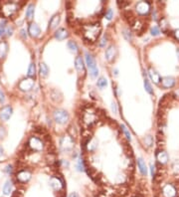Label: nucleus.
Here are the masks:
<instances>
[{
	"instance_id": "nucleus-21",
	"label": "nucleus",
	"mask_w": 179,
	"mask_h": 197,
	"mask_svg": "<svg viewBox=\"0 0 179 197\" xmlns=\"http://www.w3.org/2000/svg\"><path fill=\"white\" fill-rule=\"evenodd\" d=\"M137 165H138V168H139V171L140 173L143 175V176H146L147 174V167H146V164L145 162L142 158H138L137 159Z\"/></svg>"
},
{
	"instance_id": "nucleus-29",
	"label": "nucleus",
	"mask_w": 179,
	"mask_h": 197,
	"mask_svg": "<svg viewBox=\"0 0 179 197\" xmlns=\"http://www.w3.org/2000/svg\"><path fill=\"white\" fill-rule=\"evenodd\" d=\"M107 81L104 77H101L100 79L98 80L97 86L98 88H100V89H104V87H107Z\"/></svg>"
},
{
	"instance_id": "nucleus-19",
	"label": "nucleus",
	"mask_w": 179,
	"mask_h": 197,
	"mask_svg": "<svg viewBox=\"0 0 179 197\" xmlns=\"http://www.w3.org/2000/svg\"><path fill=\"white\" fill-rule=\"evenodd\" d=\"M60 20H61L60 14H55L54 16L50 19V21H49V29H50V30L55 29V28H56L58 25H59Z\"/></svg>"
},
{
	"instance_id": "nucleus-20",
	"label": "nucleus",
	"mask_w": 179,
	"mask_h": 197,
	"mask_svg": "<svg viewBox=\"0 0 179 197\" xmlns=\"http://www.w3.org/2000/svg\"><path fill=\"white\" fill-rule=\"evenodd\" d=\"M8 53V44L6 41L0 42V59H4Z\"/></svg>"
},
{
	"instance_id": "nucleus-26",
	"label": "nucleus",
	"mask_w": 179,
	"mask_h": 197,
	"mask_svg": "<svg viewBox=\"0 0 179 197\" xmlns=\"http://www.w3.org/2000/svg\"><path fill=\"white\" fill-rule=\"evenodd\" d=\"M97 140L95 139H91L89 140V142H88V145H87V148L90 151H95V148H98V145H97Z\"/></svg>"
},
{
	"instance_id": "nucleus-43",
	"label": "nucleus",
	"mask_w": 179,
	"mask_h": 197,
	"mask_svg": "<svg viewBox=\"0 0 179 197\" xmlns=\"http://www.w3.org/2000/svg\"><path fill=\"white\" fill-rule=\"evenodd\" d=\"M118 4H119V7L125 8V6H128V5L129 4V2H125V1H122V2H118Z\"/></svg>"
},
{
	"instance_id": "nucleus-37",
	"label": "nucleus",
	"mask_w": 179,
	"mask_h": 197,
	"mask_svg": "<svg viewBox=\"0 0 179 197\" xmlns=\"http://www.w3.org/2000/svg\"><path fill=\"white\" fill-rule=\"evenodd\" d=\"M113 16V12L112 9H107V10L106 11V13H104V17L107 18V20H110Z\"/></svg>"
},
{
	"instance_id": "nucleus-51",
	"label": "nucleus",
	"mask_w": 179,
	"mask_h": 197,
	"mask_svg": "<svg viewBox=\"0 0 179 197\" xmlns=\"http://www.w3.org/2000/svg\"><path fill=\"white\" fill-rule=\"evenodd\" d=\"M132 197H143V196H142V195H140L139 193H137V194L134 195V196H132Z\"/></svg>"
},
{
	"instance_id": "nucleus-44",
	"label": "nucleus",
	"mask_w": 179,
	"mask_h": 197,
	"mask_svg": "<svg viewBox=\"0 0 179 197\" xmlns=\"http://www.w3.org/2000/svg\"><path fill=\"white\" fill-rule=\"evenodd\" d=\"M112 109H113V112H115V114L118 112V108H116V103H112Z\"/></svg>"
},
{
	"instance_id": "nucleus-16",
	"label": "nucleus",
	"mask_w": 179,
	"mask_h": 197,
	"mask_svg": "<svg viewBox=\"0 0 179 197\" xmlns=\"http://www.w3.org/2000/svg\"><path fill=\"white\" fill-rule=\"evenodd\" d=\"M175 85V79L172 77H164L161 79V86L164 89H170Z\"/></svg>"
},
{
	"instance_id": "nucleus-28",
	"label": "nucleus",
	"mask_w": 179,
	"mask_h": 197,
	"mask_svg": "<svg viewBox=\"0 0 179 197\" xmlns=\"http://www.w3.org/2000/svg\"><path fill=\"white\" fill-rule=\"evenodd\" d=\"M160 27H161V29H162L163 32H164L165 34H167L169 26H168L167 20H166L165 18H162V19L160 20Z\"/></svg>"
},
{
	"instance_id": "nucleus-15",
	"label": "nucleus",
	"mask_w": 179,
	"mask_h": 197,
	"mask_svg": "<svg viewBox=\"0 0 179 197\" xmlns=\"http://www.w3.org/2000/svg\"><path fill=\"white\" fill-rule=\"evenodd\" d=\"M156 159L160 164H166L168 162V154L164 151H158L156 152Z\"/></svg>"
},
{
	"instance_id": "nucleus-42",
	"label": "nucleus",
	"mask_w": 179,
	"mask_h": 197,
	"mask_svg": "<svg viewBox=\"0 0 179 197\" xmlns=\"http://www.w3.org/2000/svg\"><path fill=\"white\" fill-rule=\"evenodd\" d=\"M20 35L23 39H27V34H26V30L25 29H21L20 31Z\"/></svg>"
},
{
	"instance_id": "nucleus-31",
	"label": "nucleus",
	"mask_w": 179,
	"mask_h": 197,
	"mask_svg": "<svg viewBox=\"0 0 179 197\" xmlns=\"http://www.w3.org/2000/svg\"><path fill=\"white\" fill-rule=\"evenodd\" d=\"M6 24H7V21L6 20L0 21V37H2L6 33V28H7Z\"/></svg>"
},
{
	"instance_id": "nucleus-32",
	"label": "nucleus",
	"mask_w": 179,
	"mask_h": 197,
	"mask_svg": "<svg viewBox=\"0 0 179 197\" xmlns=\"http://www.w3.org/2000/svg\"><path fill=\"white\" fill-rule=\"evenodd\" d=\"M143 142H144V145H146L147 148H150V146L153 145V139H152V136H145V137H144V139H143Z\"/></svg>"
},
{
	"instance_id": "nucleus-2",
	"label": "nucleus",
	"mask_w": 179,
	"mask_h": 197,
	"mask_svg": "<svg viewBox=\"0 0 179 197\" xmlns=\"http://www.w3.org/2000/svg\"><path fill=\"white\" fill-rule=\"evenodd\" d=\"M86 63H87L88 68L90 70V76L92 79H95L98 74V69L97 67V63H95V58L91 54H89V53H86Z\"/></svg>"
},
{
	"instance_id": "nucleus-25",
	"label": "nucleus",
	"mask_w": 179,
	"mask_h": 197,
	"mask_svg": "<svg viewBox=\"0 0 179 197\" xmlns=\"http://www.w3.org/2000/svg\"><path fill=\"white\" fill-rule=\"evenodd\" d=\"M27 76H28L29 78H32V79H34L36 76V65H35V63H33V62L29 65Z\"/></svg>"
},
{
	"instance_id": "nucleus-13",
	"label": "nucleus",
	"mask_w": 179,
	"mask_h": 197,
	"mask_svg": "<svg viewBox=\"0 0 179 197\" xmlns=\"http://www.w3.org/2000/svg\"><path fill=\"white\" fill-rule=\"evenodd\" d=\"M116 54H118V51H116V47L113 45H110V46L107 47V49L106 50V53H104L106 59L109 62H113V60H115Z\"/></svg>"
},
{
	"instance_id": "nucleus-41",
	"label": "nucleus",
	"mask_w": 179,
	"mask_h": 197,
	"mask_svg": "<svg viewBox=\"0 0 179 197\" xmlns=\"http://www.w3.org/2000/svg\"><path fill=\"white\" fill-rule=\"evenodd\" d=\"M106 43H107V37H106V36H104L103 38L101 39L100 46H101V47H104V46H106Z\"/></svg>"
},
{
	"instance_id": "nucleus-22",
	"label": "nucleus",
	"mask_w": 179,
	"mask_h": 197,
	"mask_svg": "<svg viewBox=\"0 0 179 197\" xmlns=\"http://www.w3.org/2000/svg\"><path fill=\"white\" fill-rule=\"evenodd\" d=\"M12 187H13L12 181L7 180L4 185H3V193H4L5 195H10L12 193Z\"/></svg>"
},
{
	"instance_id": "nucleus-24",
	"label": "nucleus",
	"mask_w": 179,
	"mask_h": 197,
	"mask_svg": "<svg viewBox=\"0 0 179 197\" xmlns=\"http://www.w3.org/2000/svg\"><path fill=\"white\" fill-rule=\"evenodd\" d=\"M39 72L42 77H47L49 74V68L45 63H41L39 66Z\"/></svg>"
},
{
	"instance_id": "nucleus-36",
	"label": "nucleus",
	"mask_w": 179,
	"mask_h": 197,
	"mask_svg": "<svg viewBox=\"0 0 179 197\" xmlns=\"http://www.w3.org/2000/svg\"><path fill=\"white\" fill-rule=\"evenodd\" d=\"M123 36H125V38L128 40V41H131L132 36L129 30H123Z\"/></svg>"
},
{
	"instance_id": "nucleus-34",
	"label": "nucleus",
	"mask_w": 179,
	"mask_h": 197,
	"mask_svg": "<svg viewBox=\"0 0 179 197\" xmlns=\"http://www.w3.org/2000/svg\"><path fill=\"white\" fill-rule=\"evenodd\" d=\"M77 168H78L79 171H84L86 168V165L84 163V160L82 158H80L78 160V163H77Z\"/></svg>"
},
{
	"instance_id": "nucleus-8",
	"label": "nucleus",
	"mask_w": 179,
	"mask_h": 197,
	"mask_svg": "<svg viewBox=\"0 0 179 197\" xmlns=\"http://www.w3.org/2000/svg\"><path fill=\"white\" fill-rule=\"evenodd\" d=\"M60 145H61V148L66 151H72L74 148V139H72V136H65L61 139Z\"/></svg>"
},
{
	"instance_id": "nucleus-18",
	"label": "nucleus",
	"mask_w": 179,
	"mask_h": 197,
	"mask_svg": "<svg viewBox=\"0 0 179 197\" xmlns=\"http://www.w3.org/2000/svg\"><path fill=\"white\" fill-rule=\"evenodd\" d=\"M148 75L150 77V79L153 81L154 84H159V82L161 81V77H160V75L152 68L148 69Z\"/></svg>"
},
{
	"instance_id": "nucleus-5",
	"label": "nucleus",
	"mask_w": 179,
	"mask_h": 197,
	"mask_svg": "<svg viewBox=\"0 0 179 197\" xmlns=\"http://www.w3.org/2000/svg\"><path fill=\"white\" fill-rule=\"evenodd\" d=\"M28 146L31 151H42L44 148V143L42 139H40L37 136H31L28 140Z\"/></svg>"
},
{
	"instance_id": "nucleus-39",
	"label": "nucleus",
	"mask_w": 179,
	"mask_h": 197,
	"mask_svg": "<svg viewBox=\"0 0 179 197\" xmlns=\"http://www.w3.org/2000/svg\"><path fill=\"white\" fill-rule=\"evenodd\" d=\"M13 31H14L13 27L8 26L7 28H6V33H7V36H11L12 34H13Z\"/></svg>"
},
{
	"instance_id": "nucleus-27",
	"label": "nucleus",
	"mask_w": 179,
	"mask_h": 197,
	"mask_svg": "<svg viewBox=\"0 0 179 197\" xmlns=\"http://www.w3.org/2000/svg\"><path fill=\"white\" fill-rule=\"evenodd\" d=\"M67 46H68V48H69V50L72 53H77V52L79 51L78 45H77V43L74 42V41H69V42H68V44H67Z\"/></svg>"
},
{
	"instance_id": "nucleus-52",
	"label": "nucleus",
	"mask_w": 179,
	"mask_h": 197,
	"mask_svg": "<svg viewBox=\"0 0 179 197\" xmlns=\"http://www.w3.org/2000/svg\"><path fill=\"white\" fill-rule=\"evenodd\" d=\"M176 54H177V58H178V60H179V49H177V51H176Z\"/></svg>"
},
{
	"instance_id": "nucleus-17",
	"label": "nucleus",
	"mask_w": 179,
	"mask_h": 197,
	"mask_svg": "<svg viewBox=\"0 0 179 197\" xmlns=\"http://www.w3.org/2000/svg\"><path fill=\"white\" fill-rule=\"evenodd\" d=\"M69 36V33L66 29L64 28H59L56 32H55V38H56L58 41H62V40H65L66 38H68Z\"/></svg>"
},
{
	"instance_id": "nucleus-33",
	"label": "nucleus",
	"mask_w": 179,
	"mask_h": 197,
	"mask_svg": "<svg viewBox=\"0 0 179 197\" xmlns=\"http://www.w3.org/2000/svg\"><path fill=\"white\" fill-rule=\"evenodd\" d=\"M120 129H122V130L123 131V133H125V137H126V139L131 142V133H129V130H128V129H126V127L125 126V124H122V126H120Z\"/></svg>"
},
{
	"instance_id": "nucleus-35",
	"label": "nucleus",
	"mask_w": 179,
	"mask_h": 197,
	"mask_svg": "<svg viewBox=\"0 0 179 197\" xmlns=\"http://www.w3.org/2000/svg\"><path fill=\"white\" fill-rule=\"evenodd\" d=\"M150 33H151V35H152V36H158L159 34H160V30H159V28L157 27V26H153L150 29Z\"/></svg>"
},
{
	"instance_id": "nucleus-50",
	"label": "nucleus",
	"mask_w": 179,
	"mask_h": 197,
	"mask_svg": "<svg viewBox=\"0 0 179 197\" xmlns=\"http://www.w3.org/2000/svg\"><path fill=\"white\" fill-rule=\"evenodd\" d=\"M3 154H4V152H3V148H1V146H0V156L3 155Z\"/></svg>"
},
{
	"instance_id": "nucleus-6",
	"label": "nucleus",
	"mask_w": 179,
	"mask_h": 197,
	"mask_svg": "<svg viewBox=\"0 0 179 197\" xmlns=\"http://www.w3.org/2000/svg\"><path fill=\"white\" fill-rule=\"evenodd\" d=\"M53 117H54L55 121L60 124H66L67 121H69V115H68V112L65 111V109H56L53 114Z\"/></svg>"
},
{
	"instance_id": "nucleus-10",
	"label": "nucleus",
	"mask_w": 179,
	"mask_h": 197,
	"mask_svg": "<svg viewBox=\"0 0 179 197\" xmlns=\"http://www.w3.org/2000/svg\"><path fill=\"white\" fill-rule=\"evenodd\" d=\"M12 112H13V109H12L11 106H9V105L4 106V107H2L0 109V118L4 121H8L9 118H11Z\"/></svg>"
},
{
	"instance_id": "nucleus-48",
	"label": "nucleus",
	"mask_w": 179,
	"mask_h": 197,
	"mask_svg": "<svg viewBox=\"0 0 179 197\" xmlns=\"http://www.w3.org/2000/svg\"><path fill=\"white\" fill-rule=\"evenodd\" d=\"M69 197H80V196L78 195V193L73 192V193H71V194L69 195Z\"/></svg>"
},
{
	"instance_id": "nucleus-40",
	"label": "nucleus",
	"mask_w": 179,
	"mask_h": 197,
	"mask_svg": "<svg viewBox=\"0 0 179 197\" xmlns=\"http://www.w3.org/2000/svg\"><path fill=\"white\" fill-rule=\"evenodd\" d=\"M173 170L179 174V161H175L173 164Z\"/></svg>"
},
{
	"instance_id": "nucleus-23",
	"label": "nucleus",
	"mask_w": 179,
	"mask_h": 197,
	"mask_svg": "<svg viewBox=\"0 0 179 197\" xmlns=\"http://www.w3.org/2000/svg\"><path fill=\"white\" fill-rule=\"evenodd\" d=\"M34 13H35V6L33 4H30L28 7H27L26 10V17L28 20H32L34 17Z\"/></svg>"
},
{
	"instance_id": "nucleus-14",
	"label": "nucleus",
	"mask_w": 179,
	"mask_h": 197,
	"mask_svg": "<svg viewBox=\"0 0 179 197\" xmlns=\"http://www.w3.org/2000/svg\"><path fill=\"white\" fill-rule=\"evenodd\" d=\"M28 33L32 38H37L41 34V30L36 23H30L28 26Z\"/></svg>"
},
{
	"instance_id": "nucleus-11",
	"label": "nucleus",
	"mask_w": 179,
	"mask_h": 197,
	"mask_svg": "<svg viewBox=\"0 0 179 197\" xmlns=\"http://www.w3.org/2000/svg\"><path fill=\"white\" fill-rule=\"evenodd\" d=\"M75 67L76 70L78 71L79 75H82L84 76L86 73V68H85V64H84V60L81 56H77L75 59Z\"/></svg>"
},
{
	"instance_id": "nucleus-12",
	"label": "nucleus",
	"mask_w": 179,
	"mask_h": 197,
	"mask_svg": "<svg viewBox=\"0 0 179 197\" xmlns=\"http://www.w3.org/2000/svg\"><path fill=\"white\" fill-rule=\"evenodd\" d=\"M95 118H97V117H95L94 112H92V111H85L84 112V115H83V121H84V123L87 124L88 126L94 124L95 121Z\"/></svg>"
},
{
	"instance_id": "nucleus-45",
	"label": "nucleus",
	"mask_w": 179,
	"mask_h": 197,
	"mask_svg": "<svg viewBox=\"0 0 179 197\" xmlns=\"http://www.w3.org/2000/svg\"><path fill=\"white\" fill-rule=\"evenodd\" d=\"M150 170H151V176H152V178H153L154 175H155V169H154L153 164H150Z\"/></svg>"
},
{
	"instance_id": "nucleus-1",
	"label": "nucleus",
	"mask_w": 179,
	"mask_h": 197,
	"mask_svg": "<svg viewBox=\"0 0 179 197\" xmlns=\"http://www.w3.org/2000/svg\"><path fill=\"white\" fill-rule=\"evenodd\" d=\"M101 32V26L98 23L89 24L84 26V38L90 42H95L98 38Z\"/></svg>"
},
{
	"instance_id": "nucleus-3",
	"label": "nucleus",
	"mask_w": 179,
	"mask_h": 197,
	"mask_svg": "<svg viewBox=\"0 0 179 197\" xmlns=\"http://www.w3.org/2000/svg\"><path fill=\"white\" fill-rule=\"evenodd\" d=\"M15 177H16V181L19 184H26L30 181L31 177H32V173H31L30 170L22 168V169L17 171Z\"/></svg>"
},
{
	"instance_id": "nucleus-47",
	"label": "nucleus",
	"mask_w": 179,
	"mask_h": 197,
	"mask_svg": "<svg viewBox=\"0 0 179 197\" xmlns=\"http://www.w3.org/2000/svg\"><path fill=\"white\" fill-rule=\"evenodd\" d=\"M173 35H174V37H175V39H177L178 41H179V29H176L173 32Z\"/></svg>"
},
{
	"instance_id": "nucleus-49",
	"label": "nucleus",
	"mask_w": 179,
	"mask_h": 197,
	"mask_svg": "<svg viewBox=\"0 0 179 197\" xmlns=\"http://www.w3.org/2000/svg\"><path fill=\"white\" fill-rule=\"evenodd\" d=\"M174 95H175V97H176V98L179 99V89H178L177 91H175V92H174Z\"/></svg>"
},
{
	"instance_id": "nucleus-30",
	"label": "nucleus",
	"mask_w": 179,
	"mask_h": 197,
	"mask_svg": "<svg viewBox=\"0 0 179 197\" xmlns=\"http://www.w3.org/2000/svg\"><path fill=\"white\" fill-rule=\"evenodd\" d=\"M144 89H145V91L148 94H150V95H153V89H152V87H151V85H150V83H149V81L147 80V79H144Z\"/></svg>"
},
{
	"instance_id": "nucleus-4",
	"label": "nucleus",
	"mask_w": 179,
	"mask_h": 197,
	"mask_svg": "<svg viewBox=\"0 0 179 197\" xmlns=\"http://www.w3.org/2000/svg\"><path fill=\"white\" fill-rule=\"evenodd\" d=\"M1 9H2V16L10 17L17 11L18 5L14 2H6L4 4H1Z\"/></svg>"
},
{
	"instance_id": "nucleus-46",
	"label": "nucleus",
	"mask_w": 179,
	"mask_h": 197,
	"mask_svg": "<svg viewBox=\"0 0 179 197\" xmlns=\"http://www.w3.org/2000/svg\"><path fill=\"white\" fill-rule=\"evenodd\" d=\"M4 100H5V98H4V93L2 92V91H0V103H2L4 102Z\"/></svg>"
},
{
	"instance_id": "nucleus-7",
	"label": "nucleus",
	"mask_w": 179,
	"mask_h": 197,
	"mask_svg": "<svg viewBox=\"0 0 179 197\" xmlns=\"http://www.w3.org/2000/svg\"><path fill=\"white\" fill-rule=\"evenodd\" d=\"M35 86V81L32 78L27 77L25 79H22L18 84V89L22 92H30Z\"/></svg>"
},
{
	"instance_id": "nucleus-9",
	"label": "nucleus",
	"mask_w": 179,
	"mask_h": 197,
	"mask_svg": "<svg viewBox=\"0 0 179 197\" xmlns=\"http://www.w3.org/2000/svg\"><path fill=\"white\" fill-rule=\"evenodd\" d=\"M135 10L139 15H146L148 14L150 10V3L147 1H139L137 2L135 6Z\"/></svg>"
},
{
	"instance_id": "nucleus-38",
	"label": "nucleus",
	"mask_w": 179,
	"mask_h": 197,
	"mask_svg": "<svg viewBox=\"0 0 179 197\" xmlns=\"http://www.w3.org/2000/svg\"><path fill=\"white\" fill-rule=\"evenodd\" d=\"M4 171L7 174H11L12 172H13V167H12V165H10V164H8L7 166L5 167V169H4Z\"/></svg>"
}]
</instances>
